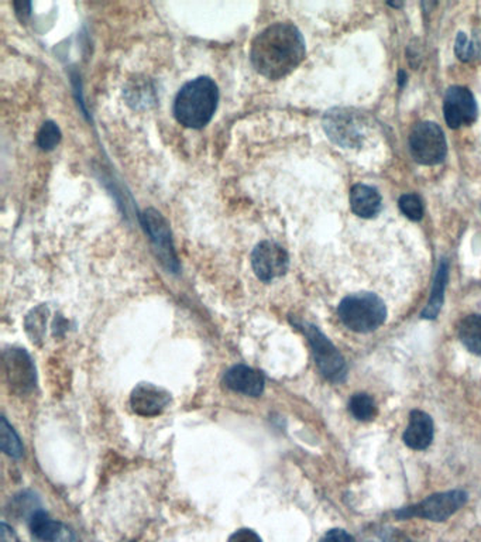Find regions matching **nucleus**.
<instances>
[{
  "instance_id": "obj_23",
  "label": "nucleus",
  "mask_w": 481,
  "mask_h": 542,
  "mask_svg": "<svg viewBox=\"0 0 481 542\" xmlns=\"http://www.w3.org/2000/svg\"><path fill=\"white\" fill-rule=\"evenodd\" d=\"M399 210L401 212L408 218L409 220L414 222H420L423 218V203L421 196L416 194H406L402 195L398 201Z\"/></svg>"
},
{
  "instance_id": "obj_4",
  "label": "nucleus",
  "mask_w": 481,
  "mask_h": 542,
  "mask_svg": "<svg viewBox=\"0 0 481 542\" xmlns=\"http://www.w3.org/2000/svg\"><path fill=\"white\" fill-rule=\"evenodd\" d=\"M294 326L305 335L312 349L313 361L323 378L330 383H342L348 374L343 355L330 342L318 326L305 321H293Z\"/></svg>"
},
{
  "instance_id": "obj_12",
  "label": "nucleus",
  "mask_w": 481,
  "mask_h": 542,
  "mask_svg": "<svg viewBox=\"0 0 481 542\" xmlns=\"http://www.w3.org/2000/svg\"><path fill=\"white\" fill-rule=\"evenodd\" d=\"M171 395L159 386L152 383H141L133 388L130 395V405L138 416L157 417L169 409Z\"/></svg>"
},
{
  "instance_id": "obj_28",
  "label": "nucleus",
  "mask_w": 481,
  "mask_h": 542,
  "mask_svg": "<svg viewBox=\"0 0 481 542\" xmlns=\"http://www.w3.org/2000/svg\"><path fill=\"white\" fill-rule=\"evenodd\" d=\"M2 530H4V531H2V541L19 542L18 537H16V534H14L13 530H12L11 527L6 524V522L2 524Z\"/></svg>"
},
{
  "instance_id": "obj_1",
  "label": "nucleus",
  "mask_w": 481,
  "mask_h": 542,
  "mask_svg": "<svg viewBox=\"0 0 481 542\" xmlns=\"http://www.w3.org/2000/svg\"><path fill=\"white\" fill-rule=\"evenodd\" d=\"M305 40L293 23H274L251 43L250 62L267 79L286 78L305 59Z\"/></svg>"
},
{
  "instance_id": "obj_8",
  "label": "nucleus",
  "mask_w": 481,
  "mask_h": 542,
  "mask_svg": "<svg viewBox=\"0 0 481 542\" xmlns=\"http://www.w3.org/2000/svg\"><path fill=\"white\" fill-rule=\"evenodd\" d=\"M251 267L258 280H262L263 283H272L288 271V253L281 244L275 242H260L251 253Z\"/></svg>"
},
{
  "instance_id": "obj_22",
  "label": "nucleus",
  "mask_w": 481,
  "mask_h": 542,
  "mask_svg": "<svg viewBox=\"0 0 481 542\" xmlns=\"http://www.w3.org/2000/svg\"><path fill=\"white\" fill-rule=\"evenodd\" d=\"M367 542H416L401 530L390 525H380L368 531Z\"/></svg>"
},
{
  "instance_id": "obj_17",
  "label": "nucleus",
  "mask_w": 481,
  "mask_h": 542,
  "mask_svg": "<svg viewBox=\"0 0 481 542\" xmlns=\"http://www.w3.org/2000/svg\"><path fill=\"white\" fill-rule=\"evenodd\" d=\"M447 275H449V265H447L446 260H442L440 261L439 267H438L437 275H435V280H433L430 301H428L427 307L423 308L422 314H421L423 320H435L439 315L440 309H442L445 301Z\"/></svg>"
},
{
  "instance_id": "obj_13",
  "label": "nucleus",
  "mask_w": 481,
  "mask_h": 542,
  "mask_svg": "<svg viewBox=\"0 0 481 542\" xmlns=\"http://www.w3.org/2000/svg\"><path fill=\"white\" fill-rule=\"evenodd\" d=\"M28 522L33 542H78L75 534L67 525L52 520L44 510L38 508Z\"/></svg>"
},
{
  "instance_id": "obj_5",
  "label": "nucleus",
  "mask_w": 481,
  "mask_h": 542,
  "mask_svg": "<svg viewBox=\"0 0 481 542\" xmlns=\"http://www.w3.org/2000/svg\"><path fill=\"white\" fill-rule=\"evenodd\" d=\"M469 496L463 490L442 491L428 496L420 503L408 506V507L398 508L394 515L398 520H408V518H423L430 522H446L454 513L459 512L466 503Z\"/></svg>"
},
{
  "instance_id": "obj_20",
  "label": "nucleus",
  "mask_w": 481,
  "mask_h": 542,
  "mask_svg": "<svg viewBox=\"0 0 481 542\" xmlns=\"http://www.w3.org/2000/svg\"><path fill=\"white\" fill-rule=\"evenodd\" d=\"M2 450L7 457L14 458V459H19L25 453V448H23L20 438L14 431L13 426L7 422L6 417L2 418Z\"/></svg>"
},
{
  "instance_id": "obj_11",
  "label": "nucleus",
  "mask_w": 481,
  "mask_h": 542,
  "mask_svg": "<svg viewBox=\"0 0 481 542\" xmlns=\"http://www.w3.org/2000/svg\"><path fill=\"white\" fill-rule=\"evenodd\" d=\"M143 225L150 235L155 249L159 251V258L162 259V265L169 268L172 273L178 271V260H177L174 247L171 243V234H170L169 225L164 218L157 211L148 210L143 215Z\"/></svg>"
},
{
  "instance_id": "obj_18",
  "label": "nucleus",
  "mask_w": 481,
  "mask_h": 542,
  "mask_svg": "<svg viewBox=\"0 0 481 542\" xmlns=\"http://www.w3.org/2000/svg\"><path fill=\"white\" fill-rule=\"evenodd\" d=\"M457 337L470 354L481 356V315L464 316L457 325Z\"/></svg>"
},
{
  "instance_id": "obj_10",
  "label": "nucleus",
  "mask_w": 481,
  "mask_h": 542,
  "mask_svg": "<svg viewBox=\"0 0 481 542\" xmlns=\"http://www.w3.org/2000/svg\"><path fill=\"white\" fill-rule=\"evenodd\" d=\"M4 373L13 392H31L35 386V368L25 349H9L4 352Z\"/></svg>"
},
{
  "instance_id": "obj_24",
  "label": "nucleus",
  "mask_w": 481,
  "mask_h": 542,
  "mask_svg": "<svg viewBox=\"0 0 481 542\" xmlns=\"http://www.w3.org/2000/svg\"><path fill=\"white\" fill-rule=\"evenodd\" d=\"M454 52L461 61L470 62L477 59L480 54V45L473 40H469L468 36L464 33H459L456 37V44H454Z\"/></svg>"
},
{
  "instance_id": "obj_9",
  "label": "nucleus",
  "mask_w": 481,
  "mask_h": 542,
  "mask_svg": "<svg viewBox=\"0 0 481 542\" xmlns=\"http://www.w3.org/2000/svg\"><path fill=\"white\" fill-rule=\"evenodd\" d=\"M444 116L451 129H461L475 124L478 108L473 93L464 86H451L445 93Z\"/></svg>"
},
{
  "instance_id": "obj_21",
  "label": "nucleus",
  "mask_w": 481,
  "mask_h": 542,
  "mask_svg": "<svg viewBox=\"0 0 481 542\" xmlns=\"http://www.w3.org/2000/svg\"><path fill=\"white\" fill-rule=\"evenodd\" d=\"M45 323H47V308L38 307L33 309L26 318V331L33 342H38L44 337Z\"/></svg>"
},
{
  "instance_id": "obj_7",
  "label": "nucleus",
  "mask_w": 481,
  "mask_h": 542,
  "mask_svg": "<svg viewBox=\"0 0 481 542\" xmlns=\"http://www.w3.org/2000/svg\"><path fill=\"white\" fill-rule=\"evenodd\" d=\"M322 124L327 138L341 147H359L365 138L363 133L365 122L351 110L342 108L329 110L323 116Z\"/></svg>"
},
{
  "instance_id": "obj_27",
  "label": "nucleus",
  "mask_w": 481,
  "mask_h": 542,
  "mask_svg": "<svg viewBox=\"0 0 481 542\" xmlns=\"http://www.w3.org/2000/svg\"><path fill=\"white\" fill-rule=\"evenodd\" d=\"M320 542H356L354 541L353 537L349 534L346 530L342 529H334L329 530V531L322 537Z\"/></svg>"
},
{
  "instance_id": "obj_2",
  "label": "nucleus",
  "mask_w": 481,
  "mask_h": 542,
  "mask_svg": "<svg viewBox=\"0 0 481 542\" xmlns=\"http://www.w3.org/2000/svg\"><path fill=\"white\" fill-rule=\"evenodd\" d=\"M219 102V90L209 76L189 81L177 93L174 100V116L179 124L188 129H202L207 126Z\"/></svg>"
},
{
  "instance_id": "obj_3",
  "label": "nucleus",
  "mask_w": 481,
  "mask_h": 542,
  "mask_svg": "<svg viewBox=\"0 0 481 542\" xmlns=\"http://www.w3.org/2000/svg\"><path fill=\"white\" fill-rule=\"evenodd\" d=\"M337 315L348 330L368 333L378 330L387 320V307L375 292H358L344 297Z\"/></svg>"
},
{
  "instance_id": "obj_26",
  "label": "nucleus",
  "mask_w": 481,
  "mask_h": 542,
  "mask_svg": "<svg viewBox=\"0 0 481 542\" xmlns=\"http://www.w3.org/2000/svg\"><path fill=\"white\" fill-rule=\"evenodd\" d=\"M227 542H263L257 532L253 530L240 529L233 532Z\"/></svg>"
},
{
  "instance_id": "obj_6",
  "label": "nucleus",
  "mask_w": 481,
  "mask_h": 542,
  "mask_svg": "<svg viewBox=\"0 0 481 542\" xmlns=\"http://www.w3.org/2000/svg\"><path fill=\"white\" fill-rule=\"evenodd\" d=\"M409 153L416 163L437 165L445 162L447 153L446 138L439 124L422 122L409 134Z\"/></svg>"
},
{
  "instance_id": "obj_14",
  "label": "nucleus",
  "mask_w": 481,
  "mask_h": 542,
  "mask_svg": "<svg viewBox=\"0 0 481 542\" xmlns=\"http://www.w3.org/2000/svg\"><path fill=\"white\" fill-rule=\"evenodd\" d=\"M224 385L232 392L240 393L248 397H260L264 392L265 379L255 369L244 364H236L225 373Z\"/></svg>"
},
{
  "instance_id": "obj_25",
  "label": "nucleus",
  "mask_w": 481,
  "mask_h": 542,
  "mask_svg": "<svg viewBox=\"0 0 481 542\" xmlns=\"http://www.w3.org/2000/svg\"><path fill=\"white\" fill-rule=\"evenodd\" d=\"M61 140V132L52 122H45L38 132L37 143L43 150H52Z\"/></svg>"
},
{
  "instance_id": "obj_16",
  "label": "nucleus",
  "mask_w": 481,
  "mask_h": 542,
  "mask_svg": "<svg viewBox=\"0 0 481 542\" xmlns=\"http://www.w3.org/2000/svg\"><path fill=\"white\" fill-rule=\"evenodd\" d=\"M351 205L358 217L372 219L382 211V195L373 187L358 184L351 188Z\"/></svg>"
},
{
  "instance_id": "obj_19",
  "label": "nucleus",
  "mask_w": 481,
  "mask_h": 542,
  "mask_svg": "<svg viewBox=\"0 0 481 542\" xmlns=\"http://www.w3.org/2000/svg\"><path fill=\"white\" fill-rule=\"evenodd\" d=\"M349 411L359 421H373L377 416V405L372 395L358 393V395H351V402H349Z\"/></svg>"
},
{
  "instance_id": "obj_15",
  "label": "nucleus",
  "mask_w": 481,
  "mask_h": 542,
  "mask_svg": "<svg viewBox=\"0 0 481 542\" xmlns=\"http://www.w3.org/2000/svg\"><path fill=\"white\" fill-rule=\"evenodd\" d=\"M435 434V426L430 414L421 410H414L409 414L408 426L402 435V441L414 450H425L430 448Z\"/></svg>"
}]
</instances>
